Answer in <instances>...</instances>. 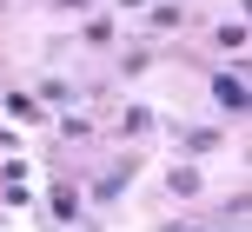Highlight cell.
<instances>
[{
    "instance_id": "obj_1",
    "label": "cell",
    "mask_w": 252,
    "mask_h": 232,
    "mask_svg": "<svg viewBox=\"0 0 252 232\" xmlns=\"http://www.w3.org/2000/svg\"><path fill=\"white\" fill-rule=\"evenodd\" d=\"M213 100L226 106V113H246V80H239V73H219V80H213Z\"/></svg>"
},
{
    "instance_id": "obj_2",
    "label": "cell",
    "mask_w": 252,
    "mask_h": 232,
    "mask_svg": "<svg viewBox=\"0 0 252 232\" xmlns=\"http://www.w3.org/2000/svg\"><path fill=\"white\" fill-rule=\"evenodd\" d=\"M7 113H13V119H20V126H33V119H40V106H33V100H27V93H7Z\"/></svg>"
},
{
    "instance_id": "obj_3",
    "label": "cell",
    "mask_w": 252,
    "mask_h": 232,
    "mask_svg": "<svg viewBox=\"0 0 252 232\" xmlns=\"http://www.w3.org/2000/svg\"><path fill=\"white\" fill-rule=\"evenodd\" d=\"M153 126V106H126V119H120V133H146Z\"/></svg>"
},
{
    "instance_id": "obj_4",
    "label": "cell",
    "mask_w": 252,
    "mask_h": 232,
    "mask_svg": "<svg viewBox=\"0 0 252 232\" xmlns=\"http://www.w3.org/2000/svg\"><path fill=\"white\" fill-rule=\"evenodd\" d=\"M166 186H173L179 199H192V193H199V173H192V166H179V173H173V179H166Z\"/></svg>"
},
{
    "instance_id": "obj_5",
    "label": "cell",
    "mask_w": 252,
    "mask_h": 232,
    "mask_svg": "<svg viewBox=\"0 0 252 232\" xmlns=\"http://www.w3.org/2000/svg\"><path fill=\"white\" fill-rule=\"evenodd\" d=\"M53 212H60V219H73V212H80V193H73V186H60V193H53Z\"/></svg>"
},
{
    "instance_id": "obj_6",
    "label": "cell",
    "mask_w": 252,
    "mask_h": 232,
    "mask_svg": "<svg viewBox=\"0 0 252 232\" xmlns=\"http://www.w3.org/2000/svg\"><path fill=\"white\" fill-rule=\"evenodd\" d=\"M87 40H93V47H106V40H113V20H106V13H100V20H87Z\"/></svg>"
},
{
    "instance_id": "obj_7",
    "label": "cell",
    "mask_w": 252,
    "mask_h": 232,
    "mask_svg": "<svg viewBox=\"0 0 252 232\" xmlns=\"http://www.w3.org/2000/svg\"><path fill=\"white\" fill-rule=\"evenodd\" d=\"M126 179H133V173H106V179H100V199H120V193H126Z\"/></svg>"
}]
</instances>
